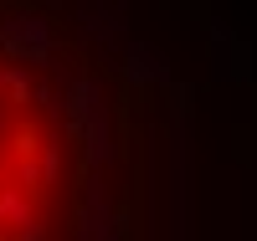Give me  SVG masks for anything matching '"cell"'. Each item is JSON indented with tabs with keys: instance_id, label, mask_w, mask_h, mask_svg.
<instances>
[{
	"instance_id": "cell-1",
	"label": "cell",
	"mask_w": 257,
	"mask_h": 241,
	"mask_svg": "<svg viewBox=\"0 0 257 241\" xmlns=\"http://www.w3.org/2000/svg\"><path fill=\"white\" fill-rule=\"evenodd\" d=\"M93 134L77 77L31 26L0 21V241H77Z\"/></svg>"
}]
</instances>
